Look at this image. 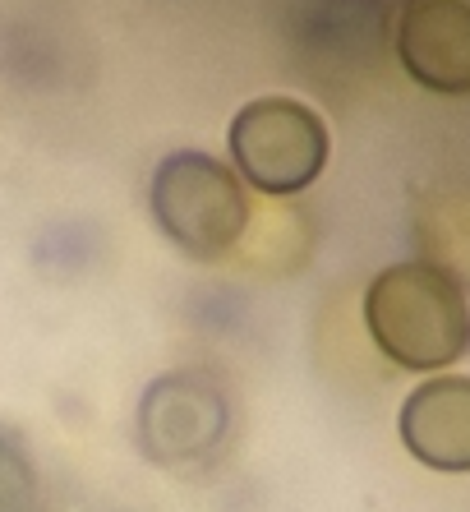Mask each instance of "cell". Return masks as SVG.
Masks as SVG:
<instances>
[{"mask_svg":"<svg viewBox=\"0 0 470 512\" xmlns=\"http://www.w3.org/2000/svg\"><path fill=\"white\" fill-rule=\"evenodd\" d=\"M369 337L401 370H443L470 351L466 291L438 263H392L365 291Z\"/></svg>","mask_w":470,"mask_h":512,"instance_id":"1","label":"cell"},{"mask_svg":"<svg viewBox=\"0 0 470 512\" xmlns=\"http://www.w3.org/2000/svg\"><path fill=\"white\" fill-rule=\"evenodd\" d=\"M148 203H153L157 227L194 259L231 254L249 227V199L240 180L231 176V167L199 148L162 157L148 185Z\"/></svg>","mask_w":470,"mask_h":512,"instance_id":"2","label":"cell"},{"mask_svg":"<svg viewBox=\"0 0 470 512\" xmlns=\"http://www.w3.org/2000/svg\"><path fill=\"white\" fill-rule=\"evenodd\" d=\"M231 157L263 194H300L328 162V125L295 97H254L231 120Z\"/></svg>","mask_w":470,"mask_h":512,"instance_id":"3","label":"cell"},{"mask_svg":"<svg viewBox=\"0 0 470 512\" xmlns=\"http://www.w3.org/2000/svg\"><path fill=\"white\" fill-rule=\"evenodd\" d=\"M226 434V393L203 370H171L139 402V443L157 466H199Z\"/></svg>","mask_w":470,"mask_h":512,"instance_id":"4","label":"cell"},{"mask_svg":"<svg viewBox=\"0 0 470 512\" xmlns=\"http://www.w3.org/2000/svg\"><path fill=\"white\" fill-rule=\"evenodd\" d=\"M397 56L415 84L470 93V0H401Z\"/></svg>","mask_w":470,"mask_h":512,"instance_id":"5","label":"cell"},{"mask_svg":"<svg viewBox=\"0 0 470 512\" xmlns=\"http://www.w3.org/2000/svg\"><path fill=\"white\" fill-rule=\"evenodd\" d=\"M401 443L434 471H470V379H429L401 406Z\"/></svg>","mask_w":470,"mask_h":512,"instance_id":"6","label":"cell"},{"mask_svg":"<svg viewBox=\"0 0 470 512\" xmlns=\"http://www.w3.org/2000/svg\"><path fill=\"white\" fill-rule=\"evenodd\" d=\"M0 512H42L37 466L10 429H0Z\"/></svg>","mask_w":470,"mask_h":512,"instance_id":"7","label":"cell"}]
</instances>
